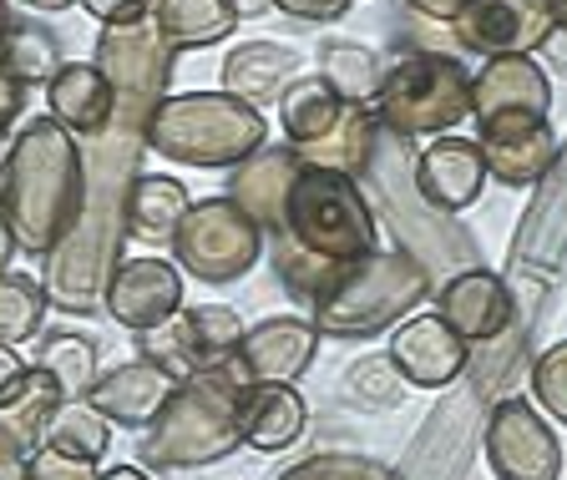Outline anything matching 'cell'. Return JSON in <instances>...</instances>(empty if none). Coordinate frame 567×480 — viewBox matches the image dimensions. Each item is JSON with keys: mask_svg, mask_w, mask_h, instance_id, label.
I'll return each mask as SVG.
<instances>
[{"mask_svg": "<svg viewBox=\"0 0 567 480\" xmlns=\"http://www.w3.org/2000/svg\"><path fill=\"white\" fill-rule=\"evenodd\" d=\"M173 56L177 51L157 35V25L147 21V15H137V21H122V25H102L92 66L112 82L117 96L163 102L167 82H173Z\"/></svg>", "mask_w": 567, "mask_h": 480, "instance_id": "cell-12", "label": "cell"}, {"mask_svg": "<svg viewBox=\"0 0 567 480\" xmlns=\"http://www.w3.org/2000/svg\"><path fill=\"white\" fill-rule=\"evenodd\" d=\"M21 6H31V11H66L76 0H21Z\"/></svg>", "mask_w": 567, "mask_h": 480, "instance_id": "cell-47", "label": "cell"}, {"mask_svg": "<svg viewBox=\"0 0 567 480\" xmlns=\"http://www.w3.org/2000/svg\"><path fill=\"white\" fill-rule=\"evenodd\" d=\"M173 334L188 369L198 375V369H218V364L234 359L238 344H244V319L228 304H183L173 314Z\"/></svg>", "mask_w": 567, "mask_h": 480, "instance_id": "cell-24", "label": "cell"}, {"mask_svg": "<svg viewBox=\"0 0 567 480\" xmlns=\"http://www.w3.org/2000/svg\"><path fill=\"white\" fill-rule=\"evenodd\" d=\"M436 279L405 248H375L324 279L309 299V319L324 340H375L385 328L405 324L431 299Z\"/></svg>", "mask_w": 567, "mask_h": 480, "instance_id": "cell-3", "label": "cell"}, {"mask_svg": "<svg viewBox=\"0 0 567 480\" xmlns=\"http://www.w3.org/2000/svg\"><path fill=\"white\" fill-rule=\"evenodd\" d=\"M61 399H66V395L56 389V379H51L47 369H35V364H25L21 379L0 395V430L11 435L16 446L31 456V450L47 446L51 415H56Z\"/></svg>", "mask_w": 567, "mask_h": 480, "instance_id": "cell-25", "label": "cell"}, {"mask_svg": "<svg viewBox=\"0 0 567 480\" xmlns=\"http://www.w3.org/2000/svg\"><path fill=\"white\" fill-rule=\"evenodd\" d=\"M309 405L299 385H244L238 395V440L259 456H279L305 435Z\"/></svg>", "mask_w": 567, "mask_h": 480, "instance_id": "cell-22", "label": "cell"}, {"mask_svg": "<svg viewBox=\"0 0 567 480\" xmlns=\"http://www.w3.org/2000/svg\"><path fill=\"white\" fill-rule=\"evenodd\" d=\"M82 6L102 25H122V21H137V15H147V0H82Z\"/></svg>", "mask_w": 567, "mask_h": 480, "instance_id": "cell-40", "label": "cell"}, {"mask_svg": "<svg viewBox=\"0 0 567 480\" xmlns=\"http://www.w3.org/2000/svg\"><path fill=\"white\" fill-rule=\"evenodd\" d=\"M486 466L496 480H563V446L532 399L507 395L492 405Z\"/></svg>", "mask_w": 567, "mask_h": 480, "instance_id": "cell-9", "label": "cell"}, {"mask_svg": "<svg viewBox=\"0 0 567 480\" xmlns=\"http://www.w3.org/2000/svg\"><path fill=\"white\" fill-rule=\"evenodd\" d=\"M319 340L324 334L315 328V319L269 314L244 328V344L228 359V369L238 385H299L319 354Z\"/></svg>", "mask_w": 567, "mask_h": 480, "instance_id": "cell-11", "label": "cell"}, {"mask_svg": "<svg viewBox=\"0 0 567 480\" xmlns=\"http://www.w3.org/2000/svg\"><path fill=\"white\" fill-rule=\"evenodd\" d=\"M238 395L244 385L228 364L177 379L157 420L142 430V470H203L228 460L244 446L238 440Z\"/></svg>", "mask_w": 567, "mask_h": 480, "instance_id": "cell-4", "label": "cell"}, {"mask_svg": "<svg viewBox=\"0 0 567 480\" xmlns=\"http://www.w3.org/2000/svg\"><path fill=\"white\" fill-rule=\"evenodd\" d=\"M274 480H401L395 466L375 456H354V450H319V456H305L295 466H284Z\"/></svg>", "mask_w": 567, "mask_h": 480, "instance_id": "cell-35", "label": "cell"}, {"mask_svg": "<svg viewBox=\"0 0 567 480\" xmlns=\"http://www.w3.org/2000/svg\"><path fill=\"white\" fill-rule=\"evenodd\" d=\"M557 31L553 0H466V11L451 21L456 46L476 56H532Z\"/></svg>", "mask_w": 567, "mask_h": 480, "instance_id": "cell-10", "label": "cell"}, {"mask_svg": "<svg viewBox=\"0 0 567 480\" xmlns=\"http://www.w3.org/2000/svg\"><path fill=\"white\" fill-rule=\"evenodd\" d=\"M431 299H436V314L446 319L466 344L502 340V334L512 328V314H517L512 289L496 279L492 269H482V263H476V269L451 273V279H441L436 289H431Z\"/></svg>", "mask_w": 567, "mask_h": 480, "instance_id": "cell-15", "label": "cell"}, {"mask_svg": "<svg viewBox=\"0 0 567 480\" xmlns=\"http://www.w3.org/2000/svg\"><path fill=\"white\" fill-rule=\"evenodd\" d=\"M344 112L350 106L340 102V96L330 92V86L319 82V76H309V82H289L279 96V122H284V142L295 147V153H305V147H315V142H324L334 127L344 122Z\"/></svg>", "mask_w": 567, "mask_h": 480, "instance_id": "cell-28", "label": "cell"}, {"mask_svg": "<svg viewBox=\"0 0 567 480\" xmlns=\"http://www.w3.org/2000/svg\"><path fill=\"white\" fill-rule=\"evenodd\" d=\"M264 258V228L234 198H203L173 233V263L198 283H238Z\"/></svg>", "mask_w": 567, "mask_h": 480, "instance_id": "cell-8", "label": "cell"}, {"mask_svg": "<svg viewBox=\"0 0 567 480\" xmlns=\"http://www.w3.org/2000/svg\"><path fill=\"white\" fill-rule=\"evenodd\" d=\"M415 15H425V21H441V25H451L461 11H466V0H405Z\"/></svg>", "mask_w": 567, "mask_h": 480, "instance_id": "cell-41", "label": "cell"}, {"mask_svg": "<svg viewBox=\"0 0 567 480\" xmlns=\"http://www.w3.org/2000/svg\"><path fill=\"white\" fill-rule=\"evenodd\" d=\"M553 106V86L547 71L532 56H486V66L472 76V117H547Z\"/></svg>", "mask_w": 567, "mask_h": 480, "instance_id": "cell-20", "label": "cell"}, {"mask_svg": "<svg viewBox=\"0 0 567 480\" xmlns=\"http://www.w3.org/2000/svg\"><path fill=\"white\" fill-rule=\"evenodd\" d=\"M299 173V153L284 142V147H259L248 163L228 167V198L264 228V238H274L284 228V208H289V192H295Z\"/></svg>", "mask_w": 567, "mask_h": 480, "instance_id": "cell-19", "label": "cell"}, {"mask_svg": "<svg viewBox=\"0 0 567 480\" xmlns=\"http://www.w3.org/2000/svg\"><path fill=\"white\" fill-rule=\"evenodd\" d=\"M21 480H102L96 460H82V456H66V450H31L25 456V476Z\"/></svg>", "mask_w": 567, "mask_h": 480, "instance_id": "cell-37", "label": "cell"}, {"mask_svg": "<svg viewBox=\"0 0 567 480\" xmlns=\"http://www.w3.org/2000/svg\"><path fill=\"white\" fill-rule=\"evenodd\" d=\"M11 21H16V15H11V0H0V41H6V31H11Z\"/></svg>", "mask_w": 567, "mask_h": 480, "instance_id": "cell-48", "label": "cell"}, {"mask_svg": "<svg viewBox=\"0 0 567 480\" xmlns=\"http://www.w3.org/2000/svg\"><path fill=\"white\" fill-rule=\"evenodd\" d=\"M102 480H153L142 466H112V470H102Z\"/></svg>", "mask_w": 567, "mask_h": 480, "instance_id": "cell-46", "label": "cell"}, {"mask_svg": "<svg viewBox=\"0 0 567 480\" xmlns=\"http://www.w3.org/2000/svg\"><path fill=\"white\" fill-rule=\"evenodd\" d=\"M173 389H177V379L167 375L163 364L137 354V359H127V364L102 369L96 385L86 389V405H92L96 415H106L112 425H122V430H147Z\"/></svg>", "mask_w": 567, "mask_h": 480, "instance_id": "cell-18", "label": "cell"}, {"mask_svg": "<svg viewBox=\"0 0 567 480\" xmlns=\"http://www.w3.org/2000/svg\"><path fill=\"white\" fill-rule=\"evenodd\" d=\"M193 198L177 177L163 173H137L127 192V233L142 243H173V233L183 228Z\"/></svg>", "mask_w": 567, "mask_h": 480, "instance_id": "cell-26", "label": "cell"}, {"mask_svg": "<svg viewBox=\"0 0 567 480\" xmlns=\"http://www.w3.org/2000/svg\"><path fill=\"white\" fill-rule=\"evenodd\" d=\"M228 11L238 15V21H254V15H269L274 0H228Z\"/></svg>", "mask_w": 567, "mask_h": 480, "instance_id": "cell-45", "label": "cell"}, {"mask_svg": "<svg viewBox=\"0 0 567 480\" xmlns=\"http://www.w3.org/2000/svg\"><path fill=\"white\" fill-rule=\"evenodd\" d=\"M21 476H25V450L0 430V480H21Z\"/></svg>", "mask_w": 567, "mask_h": 480, "instance_id": "cell-42", "label": "cell"}, {"mask_svg": "<svg viewBox=\"0 0 567 480\" xmlns=\"http://www.w3.org/2000/svg\"><path fill=\"white\" fill-rule=\"evenodd\" d=\"M375 117L380 127L401 132V137H425V132L446 137L456 122L472 117V71L446 51H405L380 82Z\"/></svg>", "mask_w": 567, "mask_h": 480, "instance_id": "cell-7", "label": "cell"}, {"mask_svg": "<svg viewBox=\"0 0 567 480\" xmlns=\"http://www.w3.org/2000/svg\"><path fill=\"white\" fill-rule=\"evenodd\" d=\"M51 314V299H47V283L35 273H16L6 269L0 273V344H31L41 340V324Z\"/></svg>", "mask_w": 567, "mask_h": 480, "instance_id": "cell-31", "label": "cell"}, {"mask_svg": "<svg viewBox=\"0 0 567 480\" xmlns=\"http://www.w3.org/2000/svg\"><path fill=\"white\" fill-rule=\"evenodd\" d=\"M31 364L47 369L66 399H86V389L102 375V349H96V340L82 334V328H56V334H41V340H35Z\"/></svg>", "mask_w": 567, "mask_h": 480, "instance_id": "cell-30", "label": "cell"}, {"mask_svg": "<svg viewBox=\"0 0 567 480\" xmlns=\"http://www.w3.org/2000/svg\"><path fill=\"white\" fill-rule=\"evenodd\" d=\"M0 61H6L25 86L51 82V76L66 66V61L56 56V35L41 31V25H31V21H11V31H6V41H0Z\"/></svg>", "mask_w": 567, "mask_h": 480, "instance_id": "cell-34", "label": "cell"}, {"mask_svg": "<svg viewBox=\"0 0 567 480\" xmlns=\"http://www.w3.org/2000/svg\"><path fill=\"white\" fill-rule=\"evenodd\" d=\"M553 11H557V31H567V0H553Z\"/></svg>", "mask_w": 567, "mask_h": 480, "instance_id": "cell-49", "label": "cell"}, {"mask_svg": "<svg viewBox=\"0 0 567 480\" xmlns=\"http://www.w3.org/2000/svg\"><path fill=\"white\" fill-rule=\"evenodd\" d=\"M319 82L344 106H375L385 66L365 41H319Z\"/></svg>", "mask_w": 567, "mask_h": 480, "instance_id": "cell-29", "label": "cell"}, {"mask_svg": "<svg viewBox=\"0 0 567 480\" xmlns=\"http://www.w3.org/2000/svg\"><path fill=\"white\" fill-rule=\"evenodd\" d=\"M106 314L117 319L132 334H147V328L167 324V319L183 309V269L173 258H122L112 283H106Z\"/></svg>", "mask_w": 567, "mask_h": 480, "instance_id": "cell-13", "label": "cell"}, {"mask_svg": "<svg viewBox=\"0 0 567 480\" xmlns=\"http://www.w3.org/2000/svg\"><path fill=\"white\" fill-rule=\"evenodd\" d=\"M25 112V82L0 61V137L16 127V117Z\"/></svg>", "mask_w": 567, "mask_h": 480, "instance_id": "cell-38", "label": "cell"}, {"mask_svg": "<svg viewBox=\"0 0 567 480\" xmlns=\"http://www.w3.org/2000/svg\"><path fill=\"white\" fill-rule=\"evenodd\" d=\"M16 253H21V243H16V228H11V218H6V208H0V273L11 269Z\"/></svg>", "mask_w": 567, "mask_h": 480, "instance_id": "cell-44", "label": "cell"}, {"mask_svg": "<svg viewBox=\"0 0 567 480\" xmlns=\"http://www.w3.org/2000/svg\"><path fill=\"white\" fill-rule=\"evenodd\" d=\"M482 188H486V157L476 142L446 132L415 157V192L425 198L431 212L456 218V212H466L482 198Z\"/></svg>", "mask_w": 567, "mask_h": 480, "instance_id": "cell-17", "label": "cell"}, {"mask_svg": "<svg viewBox=\"0 0 567 480\" xmlns=\"http://www.w3.org/2000/svg\"><path fill=\"white\" fill-rule=\"evenodd\" d=\"M47 446L66 450V456H82V460H102L106 446H112V420L96 415L86 399H61L56 415H51Z\"/></svg>", "mask_w": 567, "mask_h": 480, "instance_id": "cell-33", "label": "cell"}, {"mask_svg": "<svg viewBox=\"0 0 567 480\" xmlns=\"http://www.w3.org/2000/svg\"><path fill=\"white\" fill-rule=\"evenodd\" d=\"M21 369H25L21 354H16L11 344H0V395H6V389H11L16 379H21Z\"/></svg>", "mask_w": 567, "mask_h": 480, "instance_id": "cell-43", "label": "cell"}, {"mask_svg": "<svg viewBox=\"0 0 567 480\" xmlns=\"http://www.w3.org/2000/svg\"><path fill=\"white\" fill-rule=\"evenodd\" d=\"M274 11H289L299 21H340L350 0H274Z\"/></svg>", "mask_w": 567, "mask_h": 480, "instance_id": "cell-39", "label": "cell"}, {"mask_svg": "<svg viewBox=\"0 0 567 480\" xmlns=\"http://www.w3.org/2000/svg\"><path fill=\"white\" fill-rule=\"evenodd\" d=\"M86 198L82 142L56 117H35L16 132L6 167H0V208L16 228L21 253L47 258L76 223Z\"/></svg>", "mask_w": 567, "mask_h": 480, "instance_id": "cell-2", "label": "cell"}, {"mask_svg": "<svg viewBox=\"0 0 567 480\" xmlns=\"http://www.w3.org/2000/svg\"><path fill=\"white\" fill-rule=\"evenodd\" d=\"M532 405L547 410L557 425H567V340L537 354V364H532Z\"/></svg>", "mask_w": 567, "mask_h": 480, "instance_id": "cell-36", "label": "cell"}, {"mask_svg": "<svg viewBox=\"0 0 567 480\" xmlns=\"http://www.w3.org/2000/svg\"><path fill=\"white\" fill-rule=\"evenodd\" d=\"M147 21L173 51H198L228 41L238 15L228 11V0H147Z\"/></svg>", "mask_w": 567, "mask_h": 480, "instance_id": "cell-27", "label": "cell"}, {"mask_svg": "<svg viewBox=\"0 0 567 480\" xmlns=\"http://www.w3.org/2000/svg\"><path fill=\"white\" fill-rule=\"evenodd\" d=\"M405 375L390 364V354H365V359H354L340 379V395L350 399L354 410H370V415H385L395 410L405 399Z\"/></svg>", "mask_w": 567, "mask_h": 480, "instance_id": "cell-32", "label": "cell"}, {"mask_svg": "<svg viewBox=\"0 0 567 480\" xmlns=\"http://www.w3.org/2000/svg\"><path fill=\"white\" fill-rule=\"evenodd\" d=\"M47 106L76 142H92L117 117V92L92 61H66L47 82Z\"/></svg>", "mask_w": 567, "mask_h": 480, "instance_id": "cell-21", "label": "cell"}, {"mask_svg": "<svg viewBox=\"0 0 567 480\" xmlns=\"http://www.w3.org/2000/svg\"><path fill=\"white\" fill-rule=\"evenodd\" d=\"M157 102L117 96V117L102 137L82 142L86 163V198L76 223L66 228L56 248L47 253V299L61 314H96L106 304V283L122 263V238L127 233V192L137 177V157L147 153V117Z\"/></svg>", "mask_w": 567, "mask_h": 480, "instance_id": "cell-1", "label": "cell"}, {"mask_svg": "<svg viewBox=\"0 0 567 480\" xmlns=\"http://www.w3.org/2000/svg\"><path fill=\"white\" fill-rule=\"evenodd\" d=\"M279 233L289 243H299L305 253H315L319 263H330V269H344V263L380 248V223L360 177L330 173V167H305L299 173Z\"/></svg>", "mask_w": 567, "mask_h": 480, "instance_id": "cell-6", "label": "cell"}, {"mask_svg": "<svg viewBox=\"0 0 567 480\" xmlns=\"http://www.w3.org/2000/svg\"><path fill=\"white\" fill-rule=\"evenodd\" d=\"M269 147V122L259 106L228 92H183L163 96L147 117V153L183 167H238Z\"/></svg>", "mask_w": 567, "mask_h": 480, "instance_id": "cell-5", "label": "cell"}, {"mask_svg": "<svg viewBox=\"0 0 567 480\" xmlns=\"http://www.w3.org/2000/svg\"><path fill=\"white\" fill-rule=\"evenodd\" d=\"M476 127H482L476 147L486 157V177L507 188H537L557 167V132L547 127V117H496Z\"/></svg>", "mask_w": 567, "mask_h": 480, "instance_id": "cell-16", "label": "cell"}, {"mask_svg": "<svg viewBox=\"0 0 567 480\" xmlns=\"http://www.w3.org/2000/svg\"><path fill=\"white\" fill-rule=\"evenodd\" d=\"M385 354L411 389H446L472 364V344L461 340L441 314H411L405 324H395Z\"/></svg>", "mask_w": 567, "mask_h": 480, "instance_id": "cell-14", "label": "cell"}, {"mask_svg": "<svg viewBox=\"0 0 567 480\" xmlns=\"http://www.w3.org/2000/svg\"><path fill=\"white\" fill-rule=\"evenodd\" d=\"M295 76H299V51L284 46V41H238L224 56V92L248 106L279 102Z\"/></svg>", "mask_w": 567, "mask_h": 480, "instance_id": "cell-23", "label": "cell"}]
</instances>
